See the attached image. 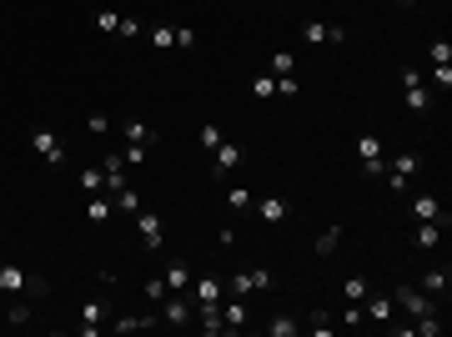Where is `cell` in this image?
Here are the masks:
<instances>
[{"label":"cell","instance_id":"6da1fadb","mask_svg":"<svg viewBox=\"0 0 452 337\" xmlns=\"http://www.w3.org/2000/svg\"><path fill=\"white\" fill-rule=\"evenodd\" d=\"M30 151L50 166V172H55V166H66V136L50 131V126H35V131H30Z\"/></svg>","mask_w":452,"mask_h":337},{"label":"cell","instance_id":"7a4b0ae2","mask_svg":"<svg viewBox=\"0 0 452 337\" xmlns=\"http://www.w3.org/2000/svg\"><path fill=\"white\" fill-rule=\"evenodd\" d=\"M392 302H397L407 317H427V312H437V297H427L422 287H407V282L392 287Z\"/></svg>","mask_w":452,"mask_h":337},{"label":"cell","instance_id":"3957f363","mask_svg":"<svg viewBox=\"0 0 452 337\" xmlns=\"http://www.w3.org/2000/svg\"><path fill=\"white\" fill-rule=\"evenodd\" d=\"M417 166H422V156H417V151H402V156H392V161H387V172H382V177H387L392 192H407V182L417 177Z\"/></svg>","mask_w":452,"mask_h":337},{"label":"cell","instance_id":"277c9868","mask_svg":"<svg viewBox=\"0 0 452 337\" xmlns=\"http://www.w3.org/2000/svg\"><path fill=\"white\" fill-rule=\"evenodd\" d=\"M402 101H407V111H427L432 106V91H427V81H422V71H402Z\"/></svg>","mask_w":452,"mask_h":337},{"label":"cell","instance_id":"5b68a950","mask_svg":"<svg viewBox=\"0 0 452 337\" xmlns=\"http://www.w3.org/2000/svg\"><path fill=\"white\" fill-rule=\"evenodd\" d=\"M302 40H312V45H342L347 40V26H322L317 16H307L302 21Z\"/></svg>","mask_w":452,"mask_h":337},{"label":"cell","instance_id":"8992f818","mask_svg":"<svg viewBox=\"0 0 452 337\" xmlns=\"http://www.w3.org/2000/svg\"><path fill=\"white\" fill-rule=\"evenodd\" d=\"M191 317H196V302L191 297H171V292H166V307H161V322L166 327H191Z\"/></svg>","mask_w":452,"mask_h":337},{"label":"cell","instance_id":"52a82bcc","mask_svg":"<svg viewBox=\"0 0 452 337\" xmlns=\"http://www.w3.org/2000/svg\"><path fill=\"white\" fill-rule=\"evenodd\" d=\"M136 232H141V247H146V252H161V232H166V227H161V211H146V206H141V211H136Z\"/></svg>","mask_w":452,"mask_h":337},{"label":"cell","instance_id":"ba28073f","mask_svg":"<svg viewBox=\"0 0 452 337\" xmlns=\"http://www.w3.org/2000/svg\"><path fill=\"white\" fill-rule=\"evenodd\" d=\"M221 292H226V282H221V277H191V302L196 307H211V302H221Z\"/></svg>","mask_w":452,"mask_h":337},{"label":"cell","instance_id":"9c48e42d","mask_svg":"<svg viewBox=\"0 0 452 337\" xmlns=\"http://www.w3.org/2000/svg\"><path fill=\"white\" fill-rule=\"evenodd\" d=\"M252 206H256V216L266 221V227H281V221L292 216V201H287V197H261V201H252Z\"/></svg>","mask_w":452,"mask_h":337},{"label":"cell","instance_id":"30bf717a","mask_svg":"<svg viewBox=\"0 0 452 337\" xmlns=\"http://www.w3.org/2000/svg\"><path fill=\"white\" fill-rule=\"evenodd\" d=\"M242 156H247V146H242V141H221V146L211 151V172H216V177H226Z\"/></svg>","mask_w":452,"mask_h":337},{"label":"cell","instance_id":"8fae6325","mask_svg":"<svg viewBox=\"0 0 452 337\" xmlns=\"http://www.w3.org/2000/svg\"><path fill=\"white\" fill-rule=\"evenodd\" d=\"M156 322H161L156 312H126V317L111 322V332H116V337H131V332H146V327H156Z\"/></svg>","mask_w":452,"mask_h":337},{"label":"cell","instance_id":"7c38bea8","mask_svg":"<svg viewBox=\"0 0 452 337\" xmlns=\"http://www.w3.org/2000/svg\"><path fill=\"white\" fill-rule=\"evenodd\" d=\"M101 177H106V192H111V197H116L121 187H131V182H126V161H121V156H101Z\"/></svg>","mask_w":452,"mask_h":337},{"label":"cell","instance_id":"4fadbf2b","mask_svg":"<svg viewBox=\"0 0 452 337\" xmlns=\"http://www.w3.org/2000/svg\"><path fill=\"white\" fill-rule=\"evenodd\" d=\"M412 216H417V221H442V227H447V211H442V201H437L432 192L412 197Z\"/></svg>","mask_w":452,"mask_h":337},{"label":"cell","instance_id":"5bb4252c","mask_svg":"<svg viewBox=\"0 0 452 337\" xmlns=\"http://www.w3.org/2000/svg\"><path fill=\"white\" fill-rule=\"evenodd\" d=\"M161 282H166V292H186L191 287V262H166Z\"/></svg>","mask_w":452,"mask_h":337},{"label":"cell","instance_id":"9a60e30c","mask_svg":"<svg viewBox=\"0 0 452 337\" xmlns=\"http://www.w3.org/2000/svg\"><path fill=\"white\" fill-rule=\"evenodd\" d=\"M362 302H367V322H392V312H397V302H392V292H377V297L367 292Z\"/></svg>","mask_w":452,"mask_h":337},{"label":"cell","instance_id":"2e32d148","mask_svg":"<svg viewBox=\"0 0 452 337\" xmlns=\"http://www.w3.org/2000/svg\"><path fill=\"white\" fill-rule=\"evenodd\" d=\"M26 267L21 262H0V292H26Z\"/></svg>","mask_w":452,"mask_h":337},{"label":"cell","instance_id":"e0dca14e","mask_svg":"<svg viewBox=\"0 0 452 337\" xmlns=\"http://www.w3.org/2000/svg\"><path fill=\"white\" fill-rule=\"evenodd\" d=\"M221 317H226V327H232V332H242V327L252 322V312H247V302H242V297H232V302H221Z\"/></svg>","mask_w":452,"mask_h":337},{"label":"cell","instance_id":"ac0fdd59","mask_svg":"<svg viewBox=\"0 0 452 337\" xmlns=\"http://www.w3.org/2000/svg\"><path fill=\"white\" fill-rule=\"evenodd\" d=\"M111 211H116V206H111V197H101V192L86 201V221H91V227H106V221H111Z\"/></svg>","mask_w":452,"mask_h":337},{"label":"cell","instance_id":"d6986e66","mask_svg":"<svg viewBox=\"0 0 452 337\" xmlns=\"http://www.w3.org/2000/svg\"><path fill=\"white\" fill-rule=\"evenodd\" d=\"M357 156H362V166H367V161H387V156H382V136H377V131H362V136H357Z\"/></svg>","mask_w":452,"mask_h":337},{"label":"cell","instance_id":"ffe728a7","mask_svg":"<svg viewBox=\"0 0 452 337\" xmlns=\"http://www.w3.org/2000/svg\"><path fill=\"white\" fill-rule=\"evenodd\" d=\"M121 136H126V141H141V146H156L151 126H146V121H136V116H126V121H121Z\"/></svg>","mask_w":452,"mask_h":337},{"label":"cell","instance_id":"44dd1931","mask_svg":"<svg viewBox=\"0 0 452 337\" xmlns=\"http://www.w3.org/2000/svg\"><path fill=\"white\" fill-rule=\"evenodd\" d=\"M447 282H452V277H447V267L422 272V292H427V297H442V292H447Z\"/></svg>","mask_w":452,"mask_h":337},{"label":"cell","instance_id":"7402d4cb","mask_svg":"<svg viewBox=\"0 0 452 337\" xmlns=\"http://www.w3.org/2000/svg\"><path fill=\"white\" fill-rule=\"evenodd\" d=\"M111 206L126 211V216H136V211H141V192H136V187H121L116 197H111Z\"/></svg>","mask_w":452,"mask_h":337},{"label":"cell","instance_id":"603a6c76","mask_svg":"<svg viewBox=\"0 0 452 337\" xmlns=\"http://www.w3.org/2000/svg\"><path fill=\"white\" fill-rule=\"evenodd\" d=\"M437 242H442V221H417V247L432 252Z\"/></svg>","mask_w":452,"mask_h":337},{"label":"cell","instance_id":"cb8c5ba5","mask_svg":"<svg viewBox=\"0 0 452 337\" xmlns=\"http://www.w3.org/2000/svg\"><path fill=\"white\" fill-rule=\"evenodd\" d=\"M252 96H256V101H271V96H276V76H271V71H256V76H252Z\"/></svg>","mask_w":452,"mask_h":337},{"label":"cell","instance_id":"d4e9b609","mask_svg":"<svg viewBox=\"0 0 452 337\" xmlns=\"http://www.w3.org/2000/svg\"><path fill=\"white\" fill-rule=\"evenodd\" d=\"M307 332H312V337H332V332H337V322L327 317V307H317V312L307 317Z\"/></svg>","mask_w":452,"mask_h":337},{"label":"cell","instance_id":"484cf974","mask_svg":"<svg viewBox=\"0 0 452 337\" xmlns=\"http://www.w3.org/2000/svg\"><path fill=\"white\" fill-rule=\"evenodd\" d=\"M337 242H342V227H327V232L312 242V252H317V257H332V252H337Z\"/></svg>","mask_w":452,"mask_h":337},{"label":"cell","instance_id":"4316f807","mask_svg":"<svg viewBox=\"0 0 452 337\" xmlns=\"http://www.w3.org/2000/svg\"><path fill=\"white\" fill-rule=\"evenodd\" d=\"M81 192H106V177H101V166H81Z\"/></svg>","mask_w":452,"mask_h":337},{"label":"cell","instance_id":"83f0119b","mask_svg":"<svg viewBox=\"0 0 452 337\" xmlns=\"http://www.w3.org/2000/svg\"><path fill=\"white\" fill-rule=\"evenodd\" d=\"M367 292H372V282H367V277H347V282H342V297H347V302H362Z\"/></svg>","mask_w":452,"mask_h":337},{"label":"cell","instance_id":"f1b7e54d","mask_svg":"<svg viewBox=\"0 0 452 337\" xmlns=\"http://www.w3.org/2000/svg\"><path fill=\"white\" fill-rule=\"evenodd\" d=\"M266 332H271V337H297V332H302V322H297V317H271V322H266Z\"/></svg>","mask_w":452,"mask_h":337},{"label":"cell","instance_id":"f546056e","mask_svg":"<svg viewBox=\"0 0 452 337\" xmlns=\"http://www.w3.org/2000/svg\"><path fill=\"white\" fill-rule=\"evenodd\" d=\"M116 26H121V11H111V6L96 11V31H101V35H116Z\"/></svg>","mask_w":452,"mask_h":337},{"label":"cell","instance_id":"4dcf8cb0","mask_svg":"<svg viewBox=\"0 0 452 337\" xmlns=\"http://www.w3.org/2000/svg\"><path fill=\"white\" fill-rule=\"evenodd\" d=\"M146 40H151L156 50H176V31H171V26H156V31H151Z\"/></svg>","mask_w":452,"mask_h":337},{"label":"cell","instance_id":"1f68e13d","mask_svg":"<svg viewBox=\"0 0 452 337\" xmlns=\"http://www.w3.org/2000/svg\"><path fill=\"white\" fill-rule=\"evenodd\" d=\"M427 61L432 66H452V40H432L427 45Z\"/></svg>","mask_w":452,"mask_h":337},{"label":"cell","instance_id":"d6a6232c","mask_svg":"<svg viewBox=\"0 0 452 337\" xmlns=\"http://www.w3.org/2000/svg\"><path fill=\"white\" fill-rule=\"evenodd\" d=\"M292 71H297V55L292 50H276L271 55V76H292Z\"/></svg>","mask_w":452,"mask_h":337},{"label":"cell","instance_id":"836d02e7","mask_svg":"<svg viewBox=\"0 0 452 337\" xmlns=\"http://www.w3.org/2000/svg\"><path fill=\"white\" fill-rule=\"evenodd\" d=\"M412 332H417V337H437V332H442V317H437V312H427V317H417V322H412Z\"/></svg>","mask_w":452,"mask_h":337},{"label":"cell","instance_id":"e575fe53","mask_svg":"<svg viewBox=\"0 0 452 337\" xmlns=\"http://www.w3.org/2000/svg\"><path fill=\"white\" fill-rule=\"evenodd\" d=\"M111 126H116V121H111L106 111H91V116H86V131H91V136H106Z\"/></svg>","mask_w":452,"mask_h":337},{"label":"cell","instance_id":"d590c367","mask_svg":"<svg viewBox=\"0 0 452 337\" xmlns=\"http://www.w3.org/2000/svg\"><path fill=\"white\" fill-rule=\"evenodd\" d=\"M252 201H256V197H252L247 187H232V192H226V206H232V211H247Z\"/></svg>","mask_w":452,"mask_h":337},{"label":"cell","instance_id":"8d00e7d4","mask_svg":"<svg viewBox=\"0 0 452 337\" xmlns=\"http://www.w3.org/2000/svg\"><path fill=\"white\" fill-rule=\"evenodd\" d=\"M221 141H226V136H221V126H216V121H206V126H201V151H216Z\"/></svg>","mask_w":452,"mask_h":337},{"label":"cell","instance_id":"74e56055","mask_svg":"<svg viewBox=\"0 0 452 337\" xmlns=\"http://www.w3.org/2000/svg\"><path fill=\"white\" fill-rule=\"evenodd\" d=\"M422 81H432L437 91H452V66H432V76H422Z\"/></svg>","mask_w":452,"mask_h":337},{"label":"cell","instance_id":"f35d334b","mask_svg":"<svg viewBox=\"0 0 452 337\" xmlns=\"http://www.w3.org/2000/svg\"><path fill=\"white\" fill-rule=\"evenodd\" d=\"M146 151H151V146H141V141H126V156H121V161H126V166H141V161H146Z\"/></svg>","mask_w":452,"mask_h":337},{"label":"cell","instance_id":"ab89813d","mask_svg":"<svg viewBox=\"0 0 452 337\" xmlns=\"http://www.w3.org/2000/svg\"><path fill=\"white\" fill-rule=\"evenodd\" d=\"M6 322H11V327H26V322H30V302H16V307L6 312Z\"/></svg>","mask_w":452,"mask_h":337},{"label":"cell","instance_id":"60d3db41","mask_svg":"<svg viewBox=\"0 0 452 337\" xmlns=\"http://www.w3.org/2000/svg\"><path fill=\"white\" fill-rule=\"evenodd\" d=\"M276 96H287V101H292V96H302V81H292V76H276Z\"/></svg>","mask_w":452,"mask_h":337},{"label":"cell","instance_id":"b9f144b4","mask_svg":"<svg viewBox=\"0 0 452 337\" xmlns=\"http://www.w3.org/2000/svg\"><path fill=\"white\" fill-rule=\"evenodd\" d=\"M247 277H252V292H266V287H271V272H266V267H252Z\"/></svg>","mask_w":452,"mask_h":337},{"label":"cell","instance_id":"7bdbcfd3","mask_svg":"<svg viewBox=\"0 0 452 337\" xmlns=\"http://www.w3.org/2000/svg\"><path fill=\"white\" fill-rule=\"evenodd\" d=\"M141 292H146V302H166V282H161V277H151Z\"/></svg>","mask_w":452,"mask_h":337},{"label":"cell","instance_id":"ee69618b","mask_svg":"<svg viewBox=\"0 0 452 337\" xmlns=\"http://www.w3.org/2000/svg\"><path fill=\"white\" fill-rule=\"evenodd\" d=\"M116 35H126V40H136V35H141V21H136V16H121V26H116Z\"/></svg>","mask_w":452,"mask_h":337},{"label":"cell","instance_id":"f6af8a7d","mask_svg":"<svg viewBox=\"0 0 452 337\" xmlns=\"http://www.w3.org/2000/svg\"><path fill=\"white\" fill-rule=\"evenodd\" d=\"M342 327H362V302H347L342 307Z\"/></svg>","mask_w":452,"mask_h":337},{"label":"cell","instance_id":"bcb514c9","mask_svg":"<svg viewBox=\"0 0 452 337\" xmlns=\"http://www.w3.org/2000/svg\"><path fill=\"white\" fill-rule=\"evenodd\" d=\"M26 292H30V302H40V297L50 292V282H45V277H30V282H26Z\"/></svg>","mask_w":452,"mask_h":337},{"label":"cell","instance_id":"7dc6e473","mask_svg":"<svg viewBox=\"0 0 452 337\" xmlns=\"http://www.w3.org/2000/svg\"><path fill=\"white\" fill-rule=\"evenodd\" d=\"M196 45V31L191 26H176V50H191Z\"/></svg>","mask_w":452,"mask_h":337},{"label":"cell","instance_id":"c3c4849f","mask_svg":"<svg viewBox=\"0 0 452 337\" xmlns=\"http://www.w3.org/2000/svg\"><path fill=\"white\" fill-rule=\"evenodd\" d=\"M216 247H237V227H221L216 232Z\"/></svg>","mask_w":452,"mask_h":337},{"label":"cell","instance_id":"681fc988","mask_svg":"<svg viewBox=\"0 0 452 337\" xmlns=\"http://www.w3.org/2000/svg\"><path fill=\"white\" fill-rule=\"evenodd\" d=\"M402 6H412V0H402Z\"/></svg>","mask_w":452,"mask_h":337}]
</instances>
